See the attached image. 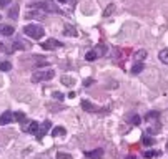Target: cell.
<instances>
[{"mask_svg": "<svg viewBox=\"0 0 168 159\" xmlns=\"http://www.w3.org/2000/svg\"><path fill=\"white\" fill-rule=\"evenodd\" d=\"M43 33H45V30H43L40 25H37V23H29V25L23 27V35L30 37V38L40 40L43 37Z\"/></svg>", "mask_w": 168, "mask_h": 159, "instance_id": "1", "label": "cell"}, {"mask_svg": "<svg viewBox=\"0 0 168 159\" xmlns=\"http://www.w3.org/2000/svg\"><path fill=\"white\" fill-rule=\"evenodd\" d=\"M55 76L53 70H37L32 75V81L33 83H40V81H47V80H52Z\"/></svg>", "mask_w": 168, "mask_h": 159, "instance_id": "2", "label": "cell"}, {"mask_svg": "<svg viewBox=\"0 0 168 159\" xmlns=\"http://www.w3.org/2000/svg\"><path fill=\"white\" fill-rule=\"evenodd\" d=\"M37 8H42L45 12H50V13H62V10L58 8L57 4H53L52 0H45V2H40V4L35 5Z\"/></svg>", "mask_w": 168, "mask_h": 159, "instance_id": "3", "label": "cell"}, {"mask_svg": "<svg viewBox=\"0 0 168 159\" xmlns=\"http://www.w3.org/2000/svg\"><path fill=\"white\" fill-rule=\"evenodd\" d=\"M60 46H62V42H58V40H55V38H50V40H47V42L42 43L43 50H55V48H60Z\"/></svg>", "mask_w": 168, "mask_h": 159, "instance_id": "4", "label": "cell"}, {"mask_svg": "<svg viewBox=\"0 0 168 159\" xmlns=\"http://www.w3.org/2000/svg\"><path fill=\"white\" fill-rule=\"evenodd\" d=\"M48 129H52V123H50V121H43V123L40 124L38 133H37V139H42L43 136L47 134V131H48Z\"/></svg>", "mask_w": 168, "mask_h": 159, "instance_id": "5", "label": "cell"}, {"mask_svg": "<svg viewBox=\"0 0 168 159\" xmlns=\"http://www.w3.org/2000/svg\"><path fill=\"white\" fill-rule=\"evenodd\" d=\"M10 121H14V113H12L10 110H7L5 113L0 114V126H5V124H8Z\"/></svg>", "mask_w": 168, "mask_h": 159, "instance_id": "6", "label": "cell"}, {"mask_svg": "<svg viewBox=\"0 0 168 159\" xmlns=\"http://www.w3.org/2000/svg\"><path fill=\"white\" fill-rule=\"evenodd\" d=\"M85 156H87V158H90V159H100L102 156H103V149L97 148V149H93V151L85 152Z\"/></svg>", "mask_w": 168, "mask_h": 159, "instance_id": "7", "label": "cell"}, {"mask_svg": "<svg viewBox=\"0 0 168 159\" xmlns=\"http://www.w3.org/2000/svg\"><path fill=\"white\" fill-rule=\"evenodd\" d=\"M82 108H83L85 111H88V113H93V111H100L97 106H93L92 103L88 101V99H83V101H82Z\"/></svg>", "mask_w": 168, "mask_h": 159, "instance_id": "8", "label": "cell"}, {"mask_svg": "<svg viewBox=\"0 0 168 159\" xmlns=\"http://www.w3.org/2000/svg\"><path fill=\"white\" fill-rule=\"evenodd\" d=\"M63 35L65 37H77L78 32L75 30V27H72V25H65L63 27Z\"/></svg>", "mask_w": 168, "mask_h": 159, "instance_id": "9", "label": "cell"}, {"mask_svg": "<svg viewBox=\"0 0 168 159\" xmlns=\"http://www.w3.org/2000/svg\"><path fill=\"white\" fill-rule=\"evenodd\" d=\"M38 129H40V124L37 123V121H32V123L27 126V133H30V134H37Z\"/></svg>", "mask_w": 168, "mask_h": 159, "instance_id": "10", "label": "cell"}, {"mask_svg": "<svg viewBox=\"0 0 168 159\" xmlns=\"http://www.w3.org/2000/svg\"><path fill=\"white\" fill-rule=\"evenodd\" d=\"M93 50L97 52L98 57H103V55H107V45H105V43H98V45L95 46Z\"/></svg>", "mask_w": 168, "mask_h": 159, "instance_id": "11", "label": "cell"}, {"mask_svg": "<svg viewBox=\"0 0 168 159\" xmlns=\"http://www.w3.org/2000/svg\"><path fill=\"white\" fill-rule=\"evenodd\" d=\"M158 58H160V61H161V63L168 65V48L160 50V53H158Z\"/></svg>", "mask_w": 168, "mask_h": 159, "instance_id": "12", "label": "cell"}, {"mask_svg": "<svg viewBox=\"0 0 168 159\" xmlns=\"http://www.w3.org/2000/svg\"><path fill=\"white\" fill-rule=\"evenodd\" d=\"M133 58H135V61H143L147 58V50H138V52L133 55Z\"/></svg>", "mask_w": 168, "mask_h": 159, "instance_id": "13", "label": "cell"}, {"mask_svg": "<svg viewBox=\"0 0 168 159\" xmlns=\"http://www.w3.org/2000/svg\"><path fill=\"white\" fill-rule=\"evenodd\" d=\"M0 33L5 37H10L12 33H14V27H12V25H4V27L0 28Z\"/></svg>", "mask_w": 168, "mask_h": 159, "instance_id": "14", "label": "cell"}, {"mask_svg": "<svg viewBox=\"0 0 168 159\" xmlns=\"http://www.w3.org/2000/svg\"><path fill=\"white\" fill-rule=\"evenodd\" d=\"M67 134V129L62 126H57V128H52V136H63Z\"/></svg>", "mask_w": 168, "mask_h": 159, "instance_id": "15", "label": "cell"}, {"mask_svg": "<svg viewBox=\"0 0 168 159\" xmlns=\"http://www.w3.org/2000/svg\"><path fill=\"white\" fill-rule=\"evenodd\" d=\"M128 123L133 124V126H138V124L142 123V119H140L138 114H130V116H128Z\"/></svg>", "mask_w": 168, "mask_h": 159, "instance_id": "16", "label": "cell"}, {"mask_svg": "<svg viewBox=\"0 0 168 159\" xmlns=\"http://www.w3.org/2000/svg\"><path fill=\"white\" fill-rule=\"evenodd\" d=\"M98 58V55H97V52L95 50H88L87 52V55H85V60L87 61H93V60H97Z\"/></svg>", "mask_w": 168, "mask_h": 159, "instance_id": "17", "label": "cell"}, {"mask_svg": "<svg viewBox=\"0 0 168 159\" xmlns=\"http://www.w3.org/2000/svg\"><path fill=\"white\" fill-rule=\"evenodd\" d=\"M142 70H143V63H142V61H136V63L132 66V73H133V75L140 73V71H142Z\"/></svg>", "mask_w": 168, "mask_h": 159, "instance_id": "18", "label": "cell"}, {"mask_svg": "<svg viewBox=\"0 0 168 159\" xmlns=\"http://www.w3.org/2000/svg\"><path fill=\"white\" fill-rule=\"evenodd\" d=\"M8 17L14 18V20L18 17V5H14V7H12L10 10H8Z\"/></svg>", "mask_w": 168, "mask_h": 159, "instance_id": "19", "label": "cell"}, {"mask_svg": "<svg viewBox=\"0 0 168 159\" xmlns=\"http://www.w3.org/2000/svg\"><path fill=\"white\" fill-rule=\"evenodd\" d=\"M158 118H160V113H158V111H150V113H147L145 119L150 121V119H158Z\"/></svg>", "mask_w": 168, "mask_h": 159, "instance_id": "20", "label": "cell"}, {"mask_svg": "<svg viewBox=\"0 0 168 159\" xmlns=\"http://www.w3.org/2000/svg\"><path fill=\"white\" fill-rule=\"evenodd\" d=\"M62 83H63V85H67V86H73V85H75L73 78H70V76H62Z\"/></svg>", "mask_w": 168, "mask_h": 159, "instance_id": "21", "label": "cell"}, {"mask_svg": "<svg viewBox=\"0 0 168 159\" xmlns=\"http://www.w3.org/2000/svg\"><path fill=\"white\" fill-rule=\"evenodd\" d=\"M10 68H12L10 61H2V63H0V70H2V71H8Z\"/></svg>", "mask_w": 168, "mask_h": 159, "instance_id": "22", "label": "cell"}, {"mask_svg": "<svg viewBox=\"0 0 168 159\" xmlns=\"http://www.w3.org/2000/svg\"><path fill=\"white\" fill-rule=\"evenodd\" d=\"M143 144H145V146H153V144H155V139H153V138H148V136H145V138H143Z\"/></svg>", "mask_w": 168, "mask_h": 159, "instance_id": "23", "label": "cell"}, {"mask_svg": "<svg viewBox=\"0 0 168 159\" xmlns=\"http://www.w3.org/2000/svg\"><path fill=\"white\" fill-rule=\"evenodd\" d=\"M115 12V5H110L108 8H105V12H103V17H110L111 13Z\"/></svg>", "mask_w": 168, "mask_h": 159, "instance_id": "24", "label": "cell"}, {"mask_svg": "<svg viewBox=\"0 0 168 159\" xmlns=\"http://www.w3.org/2000/svg\"><path fill=\"white\" fill-rule=\"evenodd\" d=\"M14 119H17V121H25V114L23 113H14Z\"/></svg>", "mask_w": 168, "mask_h": 159, "instance_id": "25", "label": "cell"}, {"mask_svg": "<svg viewBox=\"0 0 168 159\" xmlns=\"http://www.w3.org/2000/svg\"><path fill=\"white\" fill-rule=\"evenodd\" d=\"M57 159H73V158H72V154H67V152H58Z\"/></svg>", "mask_w": 168, "mask_h": 159, "instance_id": "26", "label": "cell"}, {"mask_svg": "<svg viewBox=\"0 0 168 159\" xmlns=\"http://www.w3.org/2000/svg\"><path fill=\"white\" fill-rule=\"evenodd\" d=\"M153 156H160V152H155V151H145V158H153Z\"/></svg>", "mask_w": 168, "mask_h": 159, "instance_id": "27", "label": "cell"}, {"mask_svg": "<svg viewBox=\"0 0 168 159\" xmlns=\"http://www.w3.org/2000/svg\"><path fill=\"white\" fill-rule=\"evenodd\" d=\"M12 0H0V8H4V7H7L8 4H10Z\"/></svg>", "mask_w": 168, "mask_h": 159, "instance_id": "28", "label": "cell"}, {"mask_svg": "<svg viewBox=\"0 0 168 159\" xmlns=\"http://www.w3.org/2000/svg\"><path fill=\"white\" fill-rule=\"evenodd\" d=\"M53 96L58 99V101H62V99H63V95H62L60 91H55V93H53Z\"/></svg>", "mask_w": 168, "mask_h": 159, "instance_id": "29", "label": "cell"}, {"mask_svg": "<svg viewBox=\"0 0 168 159\" xmlns=\"http://www.w3.org/2000/svg\"><path fill=\"white\" fill-rule=\"evenodd\" d=\"M92 83H93V80H92V78H87L85 81H83V85H85V86H90Z\"/></svg>", "mask_w": 168, "mask_h": 159, "instance_id": "30", "label": "cell"}, {"mask_svg": "<svg viewBox=\"0 0 168 159\" xmlns=\"http://www.w3.org/2000/svg\"><path fill=\"white\" fill-rule=\"evenodd\" d=\"M127 159H135V156H128V158H127Z\"/></svg>", "mask_w": 168, "mask_h": 159, "instance_id": "31", "label": "cell"}, {"mask_svg": "<svg viewBox=\"0 0 168 159\" xmlns=\"http://www.w3.org/2000/svg\"><path fill=\"white\" fill-rule=\"evenodd\" d=\"M58 2H68V0H58Z\"/></svg>", "mask_w": 168, "mask_h": 159, "instance_id": "32", "label": "cell"}, {"mask_svg": "<svg viewBox=\"0 0 168 159\" xmlns=\"http://www.w3.org/2000/svg\"><path fill=\"white\" fill-rule=\"evenodd\" d=\"M166 151H168V143H166Z\"/></svg>", "mask_w": 168, "mask_h": 159, "instance_id": "33", "label": "cell"}]
</instances>
